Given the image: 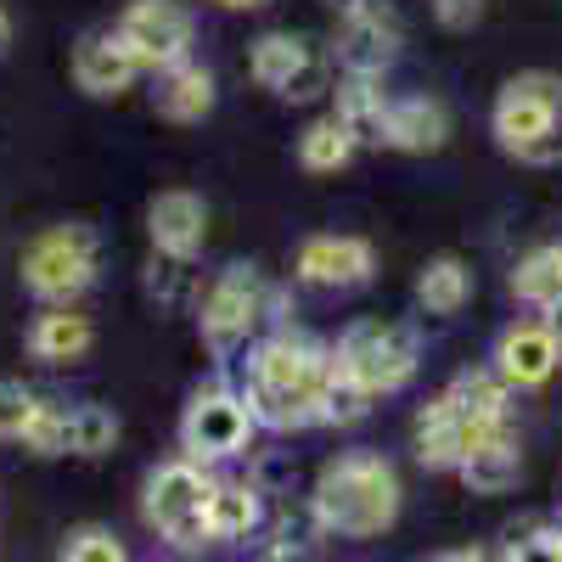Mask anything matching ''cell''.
Masks as SVG:
<instances>
[{
    "instance_id": "19",
    "label": "cell",
    "mask_w": 562,
    "mask_h": 562,
    "mask_svg": "<svg viewBox=\"0 0 562 562\" xmlns=\"http://www.w3.org/2000/svg\"><path fill=\"white\" fill-rule=\"evenodd\" d=\"M333 119L355 135V147H383V119H389V97L371 74H349L338 85V102H333Z\"/></svg>"
},
{
    "instance_id": "31",
    "label": "cell",
    "mask_w": 562,
    "mask_h": 562,
    "mask_svg": "<svg viewBox=\"0 0 562 562\" xmlns=\"http://www.w3.org/2000/svg\"><path fill=\"white\" fill-rule=\"evenodd\" d=\"M147 288H153L158 304H180L186 293H192V259H169V254H158L153 270H147Z\"/></svg>"
},
{
    "instance_id": "15",
    "label": "cell",
    "mask_w": 562,
    "mask_h": 562,
    "mask_svg": "<svg viewBox=\"0 0 562 562\" xmlns=\"http://www.w3.org/2000/svg\"><path fill=\"white\" fill-rule=\"evenodd\" d=\"M135 74H147V68L130 57V45L119 40V29H97V34L79 40L74 79H79L85 97H124V90L135 85Z\"/></svg>"
},
{
    "instance_id": "3",
    "label": "cell",
    "mask_w": 562,
    "mask_h": 562,
    "mask_svg": "<svg viewBox=\"0 0 562 562\" xmlns=\"http://www.w3.org/2000/svg\"><path fill=\"white\" fill-rule=\"evenodd\" d=\"M490 130L524 164H557L562 158V79L557 74L506 79L490 113Z\"/></svg>"
},
{
    "instance_id": "5",
    "label": "cell",
    "mask_w": 562,
    "mask_h": 562,
    "mask_svg": "<svg viewBox=\"0 0 562 562\" xmlns=\"http://www.w3.org/2000/svg\"><path fill=\"white\" fill-rule=\"evenodd\" d=\"M338 371L355 378L371 400L378 394H400L416 378V333L400 321H355L333 349Z\"/></svg>"
},
{
    "instance_id": "22",
    "label": "cell",
    "mask_w": 562,
    "mask_h": 562,
    "mask_svg": "<svg viewBox=\"0 0 562 562\" xmlns=\"http://www.w3.org/2000/svg\"><path fill=\"white\" fill-rule=\"evenodd\" d=\"M512 293H518V304L551 315L562 310V243H546L535 254L518 259V270H512Z\"/></svg>"
},
{
    "instance_id": "14",
    "label": "cell",
    "mask_w": 562,
    "mask_h": 562,
    "mask_svg": "<svg viewBox=\"0 0 562 562\" xmlns=\"http://www.w3.org/2000/svg\"><path fill=\"white\" fill-rule=\"evenodd\" d=\"M371 270H378V254H371L366 237H310L299 248V281L310 288H366Z\"/></svg>"
},
{
    "instance_id": "38",
    "label": "cell",
    "mask_w": 562,
    "mask_h": 562,
    "mask_svg": "<svg viewBox=\"0 0 562 562\" xmlns=\"http://www.w3.org/2000/svg\"><path fill=\"white\" fill-rule=\"evenodd\" d=\"M326 7H338V12H349V7H360V0H326Z\"/></svg>"
},
{
    "instance_id": "11",
    "label": "cell",
    "mask_w": 562,
    "mask_h": 562,
    "mask_svg": "<svg viewBox=\"0 0 562 562\" xmlns=\"http://www.w3.org/2000/svg\"><path fill=\"white\" fill-rule=\"evenodd\" d=\"M400 52V18L383 0H360V7L338 12V68L344 74H371L378 79Z\"/></svg>"
},
{
    "instance_id": "34",
    "label": "cell",
    "mask_w": 562,
    "mask_h": 562,
    "mask_svg": "<svg viewBox=\"0 0 562 562\" xmlns=\"http://www.w3.org/2000/svg\"><path fill=\"white\" fill-rule=\"evenodd\" d=\"M434 18L461 34V29H473V23L484 18V0H434Z\"/></svg>"
},
{
    "instance_id": "29",
    "label": "cell",
    "mask_w": 562,
    "mask_h": 562,
    "mask_svg": "<svg viewBox=\"0 0 562 562\" xmlns=\"http://www.w3.org/2000/svg\"><path fill=\"white\" fill-rule=\"evenodd\" d=\"M366 411H371V394L355 378H344L338 360H333V383H326V394H321V422H333V428H355Z\"/></svg>"
},
{
    "instance_id": "21",
    "label": "cell",
    "mask_w": 562,
    "mask_h": 562,
    "mask_svg": "<svg viewBox=\"0 0 562 562\" xmlns=\"http://www.w3.org/2000/svg\"><path fill=\"white\" fill-rule=\"evenodd\" d=\"M90 338H97V333H90V321L79 310L52 304L45 315H34V326H29V355L45 360V366H68V360H79L90 349Z\"/></svg>"
},
{
    "instance_id": "32",
    "label": "cell",
    "mask_w": 562,
    "mask_h": 562,
    "mask_svg": "<svg viewBox=\"0 0 562 562\" xmlns=\"http://www.w3.org/2000/svg\"><path fill=\"white\" fill-rule=\"evenodd\" d=\"M34 405H40L34 389H23V383H12V378H0V439H23Z\"/></svg>"
},
{
    "instance_id": "9",
    "label": "cell",
    "mask_w": 562,
    "mask_h": 562,
    "mask_svg": "<svg viewBox=\"0 0 562 562\" xmlns=\"http://www.w3.org/2000/svg\"><path fill=\"white\" fill-rule=\"evenodd\" d=\"M119 40L130 45V57L140 68L164 74L192 57V12L180 0H130L119 18Z\"/></svg>"
},
{
    "instance_id": "27",
    "label": "cell",
    "mask_w": 562,
    "mask_h": 562,
    "mask_svg": "<svg viewBox=\"0 0 562 562\" xmlns=\"http://www.w3.org/2000/svg\"><path fill=\"white\" fill-rule=\"evenodd\" d=\"M119 445V416L108 405H68V456H108Z\"/></svg>"
},
{
    "instance_id": "33",
    "label": "cell",
    "mask_w": 562,
    "mask_h": 562,
    "mask_svg": "<svg viewBox=\"0 0 562 562\" xmlns=\"http://www.w3.org/2000/svg\"><path fill=\"white\" fill-rule=\"evenodd\" d=\"M506 562H562V529H529V535H512Z\"/></svg>"
},
{
    "instance_id": "24",
    "label": "cell",
    "mask_w": 562,
    "mask_h": 562,
    "mask_svg": "<svg viewBox=\"0 0 562 562\" xmlns=\"http://www.w3.org/2000/svg\"><path fill=\"white\" fill-rule=\"evenodd\" d=\"M467 299H473V270H467L456 254H439L422 265L416 276V304L428 310V315H456Z\"/></svg>"
},
{
    "instance_id": "4",
    "label": "cell",
    "mask_w": 562,
    "mask_h": 562,
    "mask_svg": "<svg viewBox=\"0 0 562 562\" xmlns=\"http://www.w3.org/2000/svg\"><path fill=\"white\" fill-rule=\"evenodd\" d=\"M102 270V237L90 225H52L23 248V288L40 304H74Z\"/></svg>"
},
{
    "instance_id": "26",
    "label": "cell",
    "mask_w": 562,
    "mask_h": 562,
    "mask_svg": "<svg viewBox=\"0 0 562 562\" xmlns=\"http://www.w3.org/2000/svg\"><path fill=\"white\" fill-rule=\"evenodd\" d=\"M349 158H355V135H349L333 113L315 119V124L299 135V164H304L310 175H338Z\"/></svg>"
},
{
    "instance_id": "12",
    "label": "cell",
    "mask_w": 562,
    "mask_h": 562,
    "mask_svg": "<svg viewBox=\"0 0 562 562\" xmlns=\"http://www.w3.org/2000/svg\"><path fill=\"white\" fill-rule=\"evenodd\" d=\"M490 434H506V428H490V422H473L467 411H456L445 394L416 416V461L445 473V467H461L467 450H479Z\"/></svg>"
},
{
    "instance_id": "7",
    "label": "cell",
    "mask_w": 562,
    "mask_h": 562,
    "mask_svg": "<svg viewBox=\"0 0 562 562\" xmlns=\"http://www.w3.org/2000/svg\"><path fill=\"white\" fill-rule=\"evenodd\" d=\"M254 428L259 422H254L248 400L209 383V389L192 394V405H186V416H180V450H186V461H198V467L231 461V456H243L254 445Z\"/></svg>"
},
{
    "instance_id": "23",
    "label": "cell",
    "mask_w": 562,
    "mask_h": 562,
    "mask_svg": "<svg viewBox=\"0 0 562 562\" xmlns=\"http://www.w3.org/2000/svg\"><path fill=\"white\" fill-rule=\"evenodd\" d=\"M265 518L259 506V490L254 484H220L214 479V495H209V540H248Z\"/></svg>"
},
{
    "instance_id": "25",
    "label": "cell",
    "mask_w": 562,
    "mask_h": 562,
    "mask_svg": "<svg viewBox=\"0 0 562 562\" xmlns=\"http://www.w3.org/2000/svg\"><path fill=\"white\" fill-rule=\"evenodd\" d=\"M445 400L456 411H467L473 422H490V428H506V405H512V389L506 378L490 366V371H461V378L445 389Z\"/></svg>"
},
{
    "instance_id": "6",
    "label": "cell",
    "mask_w": 562,
    "mask_h": 562,
    "mask_svg": "<svg viewBox=\"0 0 562 562\" xmlns=\"http://www.w3.org/2000/svg\"><path fill=\"white\" fill-rule=\"evenodd\" d=\"M209 495H214V479L203 473L198 461H164L158 473L147 479V501H140V512H147V524L180 546H209Z\"/></svg>"
},
{
    "instance_id": "20",
    "label": "cell",
    "mask_w": 562,
    "mask_h": 562,
    "mask_svg": "<svg viewBox=\"0 0 562 562\" xmlns=\"http://www.w3.org/2000/svg\"><path fill=\"white\" fill-rule=\"evenodd\" d=\"M461 484L473 490V495H506L512 484L524 479V450L512 434H490L479 450H467V461L456 467Z\"/></svg>"
},
{
    "instance_id": "18",
    "label": "cell",
    "mask_w": 562,
    "mask_h": 562,
    "mask_svg": "<svg viewBox=\"0 0 562 562\" xmlns=\"http://www.w3.org/2000/svg\"><path fill=\"white\" fill-rule=\"evenodd\" d=\"M153 102H158V113H164L169 124H198V119L214 113V74H209L203 63L186 57V63H175V68L158 74Z\"/></svg>"
},
{
    "instance_id": "13",
    "label": "cell",
    "mask_w": 562,
    "mask_h": 562,
    "mask_svg": "<svg viewBox=\"0 0 562 562\" xmlns=\"http://www.w3.org/2000/svg\"><path fill=\"white\" fill-rule=\"evenodd\" d=\"M557 366H562V344L540 315L512 321L495 344V371L506 378V389H540V383H551Z\"/></svg>"
},
{
    "instance_id": "35",
    "label": "cell",
    "mask_w": 562,
    "mask_h": 562,
    "mask_svg": "<svg viewBox=\"0 0 562 562\" xmlns=\"http://www.w3.org/2000/svg\"><path fill=\"white\" fill-rule=\"evenodd\" d=\"M428 562H490L484 551H445V557H428Z\"/></svg>"
},
{
    "instance_id": "28",
    "label": "cell",
    "mask_w": 562,
    "mask_h": 562,
    "mask_svg": "<svg viewBox=\"0 0 562 562\" xmlns=\"http://www.w3.org/2000/svg\"><path fill=\"white\" fill-rule=\"evenodd\" d=\"M23 445L34 456H68V405L63 400H40L29 428H23Z\"/></svg>"
},
{
    "instance_id": "2",
    "label": "cell",
    "mask_w": 562,
    "mask_h": 562,
    "mask_svg": "<svg viewBox=\"0 0 562 562\" xmlns=\"http://www.w3.org/2000/svg\"><path fill=\"white\" fill-rule=\"evenodd\" d=\"M310 506H315L326 535H349V540L383 535L400 518V473L383 456H366V450L338 456L321 467V484H315Z\"/></svg>"
},
{
    "instance_id": "8",
    "label": "cell",
    "mask_w": 562,
    "mask_h": 562,
    "mask_svg": "<svg viewBox=\"0 0 562 562\" xmlns=\"http://www.w3.org/2000/svg\"><path fill=\"white\" fill-rule=\"evenodd\" d=\"M259 315H265V281H259L254 265H231V270H220V276L209 281L203 304H198L203 338H209V349H214L220 360H231V355L248 344V333L259 326Z\"/></svg>"
},
{
    "instance_id": "1",
    "label": "cell",
    "mask_w": 562,
    "mask_h": 562,
    "mask_svg": "<svg viewBox=\"0 0 562 562\" xmlns=\"http://www.w3.org/2000/svg\"><path fill=\"white\" fill-rule=\"evenodd\" d=\"M333 383V349H321L299 333H276L248 355V378H243V400L254 411L259 428L293 434L321 422V394Z\"/></svg>"
},
{
    "instance_id": "16",
    "label": "cell",
    "mask_w": 562,
    "mask_h": 562,
    "mask_svg": "<svg viewBox=\"0 0 562 562\" xmlns=\"http://www.w3.org/2000/svg\"><path fill=\"white\" fill-rule=\"evenodd\" d=\"M147 231H153V248L169 259H198L203 237H209V209L198 192H158L147 209Z\"/></svg>"
},
{
    "instance_id": "36",
    "label": "cell",
    "mask_w": 562,
    "mask_h": 562,
    "mask_svg": "<svg viewBox=\"0 0 562 562\" xmlns=\"http://www.w3.org/2000/svg\"><path fill=\"white\" fill-rule=\"evenodd\" d=\"M7 40H12V18H7V7H0V52H7Z\"/></svg>"
},
{
    "instance_id": "10",
    "label": "cell",
    "mask_w": 562,
    "mask_h": 562,
    "mask_svg": "<svg viewBox=\"0 0 562 562\" xmlns=\"http://www.w3.org/2000/svg\"><path fill=\"white\" fill-rule=\"evenodd\" d=\"M248 74H254V85L276 90V97L310 102L326 90V79H333V63H326L304 34H265V40H254Z\"/></svg>"
},
{
    "instance_id": "37",
    "label": "cell",
    "mask_w": 562,
    "mask_h": 562,
    "mask_svg": "<svg viewBox=\"0 0 562 562\" xmlns=\"http://www.w3.org/2000/svg\"><path fill=\"white\" fill-rule=\"evenodd\" d=\"M220 7H237V12H248V7H265V0H220Z\"/></svg>"
},
{
    "instance_id": "17",
    "label": "cell",
    "mask_w": 562,
    "mask_h": 562,
    "mask_svg": "<svg viewBox=\"0 0 562 562\" xmlns=\"http://www.w3.org/2000/svg\"><path fill=\"white\" fill-rule=\"evenodd\" d=\"M450 140V113L434 97H394L383 119V147L394 153H439Z\"/></svg>"
},
{
    "instance_id": "30",
    "label": "cell",
    "mask_w": 562,
    "mask_h": 562,
    "mask_svg": "<svg viewBox=\"0 0 562 562\" xmlns=\"http://www.w3.org/2000/svg\"><path fill=\"white\" fill-rule=\"evenodd\" d=\"M57 562H130V551H124V540H119L113 529L85 524V529H74V535H68V546H63V557H57Z\"/></svg>"
}]
</instances>
